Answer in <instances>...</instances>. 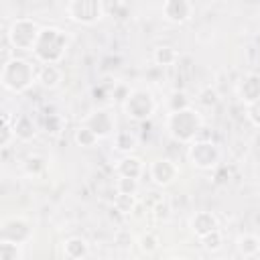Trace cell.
<instances>
[{"label": "cell", "instance_id": "obj_20", "mask_svg": "<svg viewBox=\"0 0 260 260\" xmlns=\"http://www.w3.org/2000/svg\"><path fill=\"white\" fill-rule=\"evenodd\" d=\"M138 146V136L132 130H116L114 132V150L122 154H130Z\"/></svg>", "mask_w": 260, "mask_h": 260}, {"label": "cell", "instance_id": "obj_33", "mask_svg": "<svg viewBox=\"0 0 260 260\" xmlns=\"http://www.w3.org/2000/svg\"><path fill=\"white\" fill-rule=\"evenodd\" d=\"M246 118H248V122L254 128L260 130V100H256V102H252V104L246 106Z\"/></svg>", "mask_w": 260, "mask_h": 260}, {"label": "cell", "instance_id": "obj_25", "mask_svg": "<svg viewBox=\"0 0 260 260\" xmlns=\"http://www.w3.org/2000/svg\"><path fill=\"white\" fill-rule=\"evenodd\" d=\"M136 203H138L136 195L116 193V197H114V209H116L118 213H122V215H132V211H134Z\"/></svg>", "mask_w": 260, "mask_h": 260}, {"label": "cell", "instance_id": "obj_24", "mask_svg": "<svg viewBox=\"0 0 260 260\" xmlns=\"http://www.w3.org/2000/svg\"><path fill=\"white\" fill-rule=\"evenodd\" d=\"M16 116V114H14ZM14 116L10 112L2 114V138H0V146L8 148L12 140H16V132H14Z\"/></svg>", "mask_w": 260, "mask_h": 260}, {"label": "cell", "instance_id": "obj_4", "mask_svg": "<svg viewBox=\"0 0 260 260\" xmlns=\"http://www.w3.org/2000/svg\"><path fill=\"white\" fill-rule=\"evenodd\" d=\"M156 100L152 95L150 89L146 87H132L128 89L124 102H122V110L126 114V118L134 120V122H146L156 114Z\"/></svg>", "mask_w": 260, "mask_h": 260}, {"label": "cell", "instance_id": "obj_31", "mask_svg": "<svg viewBox=\"0 0 260 260\" xmlns=\"http://www.w3.org/2000/svg\"><path fill=\"white\" fill-rule=\"evenodd\" d=\"M116 193H128V195H136V193H138V179H130V177H118V181H116Z\"/></svg>", "mask_w": 260, "mask_h": 260}, {"label": "cell", "instance_id": "obj_21", "mask_svg": "<svg viewBox=\"0 0 260 260\" xmlns=\"http://www.w3.org/2000/svg\"><path fill=\"white\" fill-rule=\"evenodd\" d=\"M179 51L175 49V47H171V45H158L156 49H154V53H152V59H154V63L156 65H160V67H169V65H175L177 61H179Z\"/></svg>", "mask_w": 260, "mask_h": 260}, {"label": "cell", "instance_id": "obj_32", "mask_svg": "<svg viewBox=\"0 0 260 260\" xmlns=\"http://www.w3.org/2000/svg\"><path fill=\"white\" fill-rule=\"evenodd\" d=\"M114 244H116L118 248H130L132 244H136V240H134V236H132L128 230L120 228V230L114 234Z\"/></svg>", "mask_w": 260, "mask_h": 260}, {"label": "cell", "instance_id": "obj_7", "mask_svg": "<svg viewBox=\"0 0 260 260\" xmlns=\"http://www.w3.org/2000/svg\"><path fill=\"white\" fill-rule=\"evenodd\" d=\"M65 14L71 22L93 26L104 18V0H67Z\"/></svg>", "mask_w": 260, "mask_h": 260}, {"label": "cell", "instance_id": "obj_5", "mask_svg": "<svg viewBox=\"0 0 260 260\" xmlns=\"http://www.w3.org/2000/svg\"><path fill=\"white\" fill-rule=\"evenodd\" d=\"M41 24L28 16H20V18H14L6 30V41L10 43L12 49L16 51H24V53H32L35 49V43L39 39V32H41Z\"/></svg>", "mask_w": 260, "mask_h": 260}, {"label": "cell", "instance_id": "obj_10", "mask_svg": "<svg viewBox=\"0 0 260 260\" xmlns=\"http://www.w3.org/2000/svg\"><path fill=\"white\" fill-rule=\"evenodd\" d=\"M81 124H85L87 128H91V130L100 136V140H102V138H108V136H112V134L116 132V118H114V114H112L110 110H106V108H98V110L89 112V114L83 118Z\"/></svg>", "mask_w": 260, "mask_h": 260}, {"label": "cell", "instance_id": "obj_17", "mask_svg": "<svg viewBox=\"0 0 260 260\" xmlns=\"http://www.w3.org/2000/svg\"><path fill=\"white\" fill-rule=\"evenodd\" d=\"M144 207L150 211V215L156 221H167L171 217V203L167 197H162L158 193H150V197L144 201Z\"/></svg>", "mask_w": 260, "mask_h": 260}, {"label": "cell", "instance_id": "obj_3", "mask_svg": "<svg viewBox=\"0 0 260 260\" xmlns=\"http://www.w3.org/2000/svg\"><path fill=\"white\" fill-rule=\"evenodd\" d=\"M201 126H203V118L193 106L173 110L167 116V132L171 134L173 140H177L181 144L193 142L199 136Z\"/></svg>", "mask_w": 260, "mask_h": 260}, {"label": "cell", "instance_id": "obj_6", "mask_svg": "<svg viewBox=\"0 0 260 260\" xmlns=\"http://www.w3.org/2000/svg\"><path fill=\"white\" fill-rule=\"evenodd\" d=\"M187 160L191 162V167L199 169V171H211L219 165L221 160V150L215 142L205 140V138H195L193 142H189L187 146Z\"/></svg>", "mask_w": 260, "mask_h": 260}, {"label": "cell", "instance_id": "obj_34", "mask_svg": "<svg viewBox=\"0 0 260 260\" xmlns=\"http://www.w3.org/2000/svg\"><path fill=\"white\" fill-rule=\"evenodd\" d=\"M201 95H203V100H201V102H203V104H207V106H209V104H215V100H217V95H215V91H213V89H205Z\"/></svg>", "mask_w": 260, "mask_h": 260}, {"label": "cell", "instance_id": "obj_19", "mask_svg": "<svg viewBox=\"0 0 260 260\" xmlns=\"http://www.w3.org/2000/svg\"><path fill=\"white\" fill-rule=\"evenodd\" d=\"M236 250L244 258H254L260 254V236L256 234H240L236 240Z\"/></svg>", "mask_w": 260, "mask_h": 260}, {"label": "cell", "instance_id": "obj_22", "mask_svg": "<svg viewBox=\"0 0 260 260\" xmlns=\"http://www.w3.org/2000/svg\"><path fill=\"white\" fill-rule=\"evenodd\" d=\"M73 142L77 146H81V148H93L100 142V136L91 128H87L85 124H79L75 128V132H73Z\"/></svg>", "mask_w": 260, "mask_h": 260}, {"label": "cell", "instance_id": "obj_26", "mask_svg": "<svg viewBox=\"0 0 260 260\" xmlns=\"http://www.w3.org/2000/svg\"><path fill=\"white\" fill-rule=\"evenodd\" d=\"M22 169H24V173H26L28 177H41V175L47 171V162H45L43 156L30 154V156H26V160L22 162Z\"/></svg>", "mask_w": 260, "mask_h": 260}, {"label": "cell", "instance_id": "obj_2", "mask_svg": "<svg viewBox=\"0 0 260 260\" xmlns=\"http://www.w3.org/2000/svg\"><path fill=\"white\" fill-rule=\"evenodd\" d=\"M69 47V37L59 26H43L32 55L39 63H61Z\"/></svg>", "mask_w": 260, "mask_h": 260}, {"label": "cell", "instance_id": "obj_16", "mask_svg": "<svg viewBox=\"0 0 260 260\" xmlns=\"http://www.w3.org/2000/svg\"><path fill=\"white\" fill-rule=\"evenodd\" d=\"M14 132H16V140H20V142H30V140L37 136L39 128H37V122L32 120V116H28V114H18V116H14Z\"/></svg>", "mask_w": 260, "mask_h": 260}, {"label": "cell", "instance_id": "obj_29", "mask_svg": "<svg viewBox=\"0 0 260 260\" xmlns=\"http://www.w3.org/2000/svg\"><path fill=\"white\" fill-rule=\"evenodd\" d=\"M199 244H201V246H203V250H207V252H217V250L223 246L221 230H213V232L205 234L203 238H199Z\"/></svg>", "mask_w": 260, "mask_h": 260}, {"label": "cell", "instance_id": "obj_13", "mask_svg": "<svg viewBox=\"0 0 260 260\" xmlns=\"http://www.w3.org/2000/svg\"><path fill=\"white\" fill-rule=\"evenodd\" d=\"M236 91H238V98H240V102H242L244 106H248V104L260 100V73H258V71L246 73V75L238 81Z\"/></svg>", "mask_w": 260, "mask_h": 260}, {"label": "cell", "instance_id": "obj_28", "mask_svg": "<svg viewBox=\"0 0 260 260\" xmlns=\"http://www.w3.org/2000/svg\"><path fill=\"white\" fill-rule=\"evenodd\" d=\"M43 128H45V132H47V134L57 136V134H61V132H63V128H65V120H63V116H61V114L51 112V114H47V116H45V120H43Z\"/></svg>", "mask_w": 260, "mask_h": 260}, {"label": "cell", "instance_id": "obj_30", "mask_svg": "<svg viewBox=\"0 0 260 260\" xmlns=\"http://www.w3.org/2000/svg\"><path fill=\"white\" fill-rule=\"evenodd\" d=\"M167 106H169V112H173V110H181V108L191 106V102H189V98H187V93L183 89H175L167 98Z\"/></svg>", "mask_w": 260, "mask_h": 260}, {"label": "cell", "instance_id": "obj_1", "mask_svg": "<svg viewBox=\"0 0 260 260\" xmlns=\"http://www.w3.org/2000/svg\"><path fill=\"white\" fill-rule=\"evenodd\" d=\"M35 65L24 57H10L2 63L0 69V83L10 93H24L32 83H37Z\"/></svg>", "mask_w": 260, "mask_h": 260}, {"label": "cell", "instance_id": "obj_18", "mask_svg": "<svg viewBox=\"0 0 260 260\" xmlns=\"http://www.w3.org/2000/svg\"><path fill=\"white\" fill-rule=\"evenodd\" d=\"M63 256L69 260H81L89 256V244L81 236H71L63 242Z\"/></svg>", "mask_w": 260, "mask_h": 260}, {"label": "cell", "instance_id": "obj_14", "mask_svg": "<svg viewBox=\"0 0 260 260\" xmlns=\"http://www.w3.org/2000/svg\"><path fill=\"white\" fill-rule=\"evenodd\" d=\"M63 81V69L59 67V63H41L39 71H37V83L45 89H55L59 87Z\"/></svg>", "mask_w": 260, "mask_h": 260}, {"label": "cell", "instance_id": "obj_9", "mask_svg": "<svg viewBox=\"0 0 260 260\" xmlns=\"http://www.w3.org/2000/svg\"><path fill=\"white\" fill-rule=\"evenodd\" d=\"M148 177L156 187H171L179 177V167L173 158H154L148 167Z\"/></svg>", "mask_w": 260, "mask_h": 260}, {"label": "cell", "instance_id": "obj_15", "mask_svg": "<svg viewBox=\"0 0 260 260\" xmlns=\"http://www.w3.org/2000/svg\"><path fill=\"white\" fill-rule=\"evenodd\" d=\"M116 175L118 177H130V179H140L144 175V162L140 156L134 154H124L116 162Z\"/></svg>", "mask_w": 260, "mask_h": 260}, {"label": "cell", "instance_id": "obj_8", "mask_svg": "<svg viewBox=\"0 0 260 260\" xmlns=\"http://www.w3.org/2000/svg\"><path fill=\"white\" fill-rule=\"evenodd\" d=\"M35 234V223L24 215H8L0 223V240L14 244H28Z\"/></svg>", "mask_w": 260, "mask_h": 260}, {"label": "cell", "instance_id": "obj_12", "mask_svg": "<svg viewBox=\"0 0 260 260\" xmlns=\"http://www.w3.org/2000/svg\"><path fill=\"white\" fill-rule=\"evenodd\" d=\"M189 230L193 232L195 238H203L205 234L213 232V230H219V219L213 211H195L191 217H189Z\"/></svg>", "mask_w": 260, "mask_h": 260}, {"label": "cell", "instance_id": "obj_11", "mask_svg": "<svg viewBox=\"0 0 260 260\" xmlns=\"http://www.w3.org/2000/svg\"><path fill=\"white\" fill-rule=\"evenodd\" d=\"M162 14L173 24H185L193 18L195 6L191 0H162Z\"/></svg>", "mask_w": 260, "mask_h": 260}, {"label": "cell", "instance_id": "obj_27", "mask_svg": "<svg viewBox=\"0 0 260 260\" xmlns=\"http://www.w3.org/2000/svg\"><path fill=\"white\" fill-rule=\"evenodd\" d=\"M24 250L20 244L0 240V260H22Z\"/></svg>", "mask_w": 260, "mask_h": 260}, {"label": "cell", "instance_id": "obj_23", "mask_svg": "<svg viewBox=\"0 0 260 260\" xmlns=\"http://www.w3.org/2000/svg\"><path fill=\"white\" fill-rule=\"evenodd\" d=\"M136 246H138V250H140L142 254L150 256V254H154V252L160 248V238H158L156 232H144V234L136 240Z\"/></svg>", "mask_w": 260, "mask_h": 260}]
</instances>
